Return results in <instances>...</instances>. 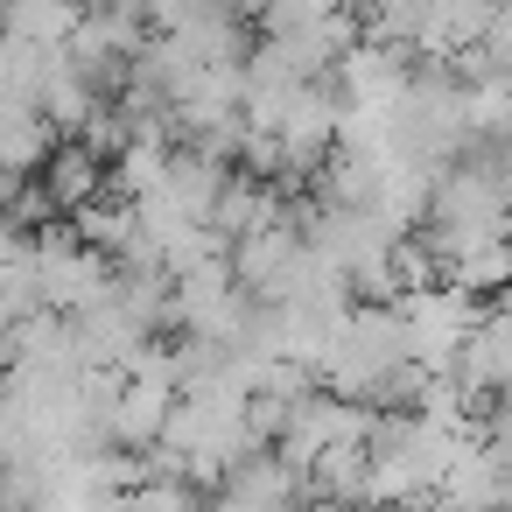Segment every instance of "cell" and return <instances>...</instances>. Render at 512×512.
Returning <instances> with one entry per match:
<instances>
[{
    "label": "cell",
    "instance_id": "obj_13",
    "mask_svg": "<svg viewBox=\"0 0 512 512\" xmlns=\"http://www.w3.org/2000/svg\"><path fill=\"white\" fill-rule=\"evenodd\" d=\"M295 512H365V505H337V498H302Z\"/></svg>",
    "mask_w": 512,
    "mask_h": 512
},
{
    "label": "cell",
    "instance_id": "obj_12",
    "mask_svg": "<svg viewBox=\"0 0 512 512\" xmlns=\"http://www.w3.org/2000/svg\"><path fill=\"white\" fill-rule=\"evenodd\" d=\"M414 512H470V505H456V498H442V491H428V498H421Z\"/></svg>",
    "mask_w": 512,
    "mask_h": 512
},
{
    "label": "cell",
    "instance_id": "obj_8",
    "mask_svg": "<svg viewBox=\"0 0 512 512\" xmlns=\"http://www.w3.org/2000/svg\"><path fill=\"white\" fill-rule=\"evenodd\" d=\"M309 498H337V505H372V463L365 442H323L309 456Z\"/></svg>",
    "mask_w": 512,
    "mask_h": 512
},
{
    "label": "cell",
    "instance_id": "obj_9",
    "mask_svg": "<svg viewBox=\"0 0 512 512\" xmlns=\"http://www.w3.org/2000/svg\"><path fill=\"white\" fill-rule=\"evenodd\" d=\"M442 281H456V288H470V295L505 288V281H512V239L498 232V239H477V246L449 253V260H442Z\"/></svg>",
    "mask_w": 512,
    "mask_h": 512
},
{
    "label": "cell",
    "instance_id": "obj_6",
    "mask_svg": "<svg viewBox=\"0 0 512 512\" xmlns=\"http://www.w3.org/2000/svg\"><path fill=\"white\" fill-rule=\"evenodd\" d=\"M36 176H43V190H50V204H57L64 218H71L78 204L106 197V155H92V148H85V141H71V134L50 148V162H43Z\"/></svg>",
    "mask_w": 512,
    "mask_h": 512
},
{
    "label": "cell",
    "instance_id": "obj_2",
    "mask_svg": "<svg viewBox=\"0 0 512 512\" xmlns=\"http://www.w3.org/2000/svg\"><path fill=\"white\" fill-rule=\"evenodd\" d=\"M393 309H400L407 358H414L421 372H449L463 330L484 316V295H470V288H456V281H428V288H400Z\"/></svg>",
    "mask_w": 512,
    "mask_h": 512
},
{
    "label": "cell",
    "instance_id": "obj_11",
    "mask_svg": "<svg viewBox=\"0 0 512 512\" xmlns=\"http://www.w3.org/2000/svg\"><path fill=\"white\" fill-rule=\"evenodd\" d=\"M477 57H484L491 78L512 85V0H498V8L484 15V29H477Z\"/></svg>",
    "mask_w": 512,
    "mask_h": 512
},
{
    "label": "cell",
    "instance_id": "obj_14",
    "mask_svg": "<svg viewBox=\"0 0 512 512\" xmlns=\"http://www.w3.org/2000/svg\"><path fill=\"white\" fill-rule=\"evenodd\" d=\"M505 239H512V225H505Z\"/></svg>",
    "mask_w": 512,
    "mask_h": 512
},
{
    "label": "cell",
    "instance_id": "obj_3",
    "mask_svg": "<svg viewBox=\"0 0 512 512\" xmlns=\"http://www.w3.org/2000/svg\"><path fill=\"white\" fill-rule=\"evenodd\" d=\"M169 400H176V386L169 379H148V372H120V393H113V407H106V442H120V449H148L155 435H162V421H169Z\"/></svg>",
    "mask_w": 512,
    "mask_h": 512
},
{
    "label": "cell",
    "instance_id": "obj_1",
    "mask_svg": "<svg viewBox=\"0 0 512 512\" xmlns=\"http://www.w3.org/2000/svg\"><path fill=\"white\" fill-rule=\"evenodd\" d=\"M400 358H407L400 309H393V302H351V309L330 323V344H323V358H316V386H330V393L372 407V386H379Z\"/></svg>",
    "mask_w": 512,
    "mask_h": 512
},
{
    "label": "cell",
    "instance_id": "obj_10",
    "mask_svg": "<svg viewBox=\"0 0 512 512\" xmlns=\"http://www.w3.org/2000/svg\"><path fill=\"white\" fill-rule=\"evenodd\" d=\"M127 512H211V491L190 477H141L127 491Z\"/></svg>",
    "mask_w": 512,
    "mask_h": 512
},
{
    "label": "cell",
    "instance_id": "obj_7",
    "mask_svg": "<svg viewBox=\"0 0 512 512\" xmlns=\"http://www.w3.org/2000/svg\"><path fill=\"white\" fill-rule=\"evenodd\" d=\"M64 134L43 120V106L36 99H0V169H15V176H36L43 162H50V148H57Z\"/></svg>",
    "mask_w": 512,
    "mask_h": 512
},
{
    "label": "cell",
    "instance_id": "obj_4",
    "mask_svg": "<svg viewBox=\"0 0 512 512\" xmlns=\"http://www.w3.org/2000/svg\"><path fill=\"white\" fill-rule=\"evenodd\" d=\"M225 169H232V162H211V155H197V148H169L162 183H155L148 197H162V204H169L176 218H190V225H211V204H218Z\"/></svg>",
    "mask_w": 512,
    "mask_h": 512
},
{
    "label": "cell",
    "instance_id": "obj_5",
    "mask_svg": "<svg viewBox=\"0 0 512 512\" xmlns=\"http://www.w3.org/2000/svg\"><path fill=\"white\" fill-rule=\"evenodd\" d=\"M274 218H288V197H281L274 183L246 176V169H225L218 204H211V232H218V239H246V232H260V225H274Z\"/></svg>",
    "mask_w": 512,
    "mask_h": 512
}]
</instances>
